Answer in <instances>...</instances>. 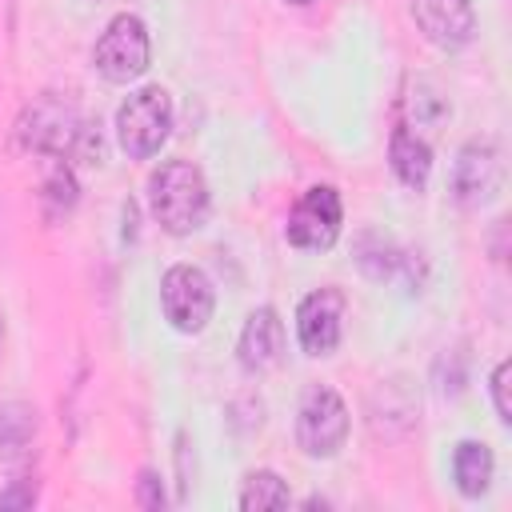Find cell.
Wrapping results in <instances>:
<instances>
[{"mask_svg": "<svg viewBox=\"0 0 512 512\" xmlns=\"http://www.w3.org/2000/svg\"><path fill=\"white\" fill-rule=\"evenodd\" d=\"M16 140L28 148V152H44V156H56V160H80V164H100L104 156V144H100V132L60 96H40L32 100L20 120H16Z\"/></svg>", "mask_w": 512, "mask_h": 512, "instance_id": "1", "label": "cell"}, {"mask_svg": "<svg viewBox=\"0 0 512 512\" xmlns=\"http://www.w3.org/2000/svg\"><path fill=\"white\" fill-rule=\"evenodd\" d=\"M148 204L164 232L188 236L208 220V184L204 172L188 160H168L148 180Z\"/></svg>", "mask_w": 512, "mask_h": 512, "instance_id": "2", "label": "cell"}, {"mask_svg": "<svg viewBox=\"0 0 512 512\" xmlns=\"http://www.w3.org/2000/svg\"><path fill=\"white\" fill-rule=\"evenodd\" d=\"M172 132V100L160 84L132 92L116 112V140L132 160H148L164 148Z\"/></svg>", "mask_w": 512, "mask_h": 512, "instance_id": "3", "label": "cell"}, {"mask_svg": "<svg viewBox=\"0 0 512 512\" xmlns=\"http://www.w3.org/2000/svg\"><path fill=\"white\" fill-rule=\"evenodd\" d=\"M152 60V44H148V28L140 16L132 12H120L108 20V28L100 32L96 48H92V64L104 80L112 84H128L136 76H144Z\"/></svg>", "mask_w": 512, "mask_h": 512, "instance_id": "4", "label": "cell"}, {"mask_svg": "<svg viewBox=\"0 0 512 512\" xmlns=\"http://www.w3.org/2000/svg\"><path fill=\"white\" fill-rule=\"evenodd\" d=\"M296 440L308 456H336L348 440V408L328 384H312L296 408Z\"/></svg>", "mask_w": 512, "mask_h": 512, "instance_id": "5", "label": "cell"}, {"mask_svg": "<svg viewBox=\"0 0 512 512\" xmlns=\"http://www.w3.org/2000/svg\"><path fill=\"white\" fill-rule=\"evenodd\" d=\"M160 308L176 332H188V336L204 332V324L212 320V308H216L212 280L196 264H172L160 276Z\"/></svg>", "mask_w": 512, "mask_h": 512, "instance_id": "6", "label": "cell"}, {"mask_svg": "<svg viewBox=\"0 0 512 512\" xmlns=\"http://www.w3.org/2000/svg\"><path fill=\"white\" fill-rule=\"evenodd\" d=\"M340 224H344L340 192L328 188V184H316V188H308V192L296 200V208L288 212L284 232H288V244L308 248V252H324V248L336 244Z\"/></svg>", "mask_w": 512, "mask_h": 512, "instance_id": "7", "label": "cell"}, {"mask_svg": "<svg viewBox=\"0 0 512 512\" xmlns=\"http://www.w3.org/2000/svg\"><path fill=\"white\" fill-rule=\"evenodd\" d=\"M500 152L492 140H468L452 164V196L464 208H480L500 188Z\"/></svg>", "mask_w": 512, "mask_h": 512, "instance_id": "8", "label": "cell"}, {"mask_svg": "<svg viewBox=\"0 0 512 512\" xmlns=\"http://www.w3.org/2000/svg\"><path fill=\"white\" fill-rule=\"evenodd\" d=\"M340 320H344V296L336 288H316L296 308V336L308 356H328L340 344Z\"/></svg>", "mask_w": 512, "mask_h": 512, "instance_id": "9", "label": "cell"}, {"mask_svg": "<svg viewBox=\"0 0 512 512\" xmlns=\"http://www.w3.org/2000/svg\"><path fill=\"white\" fill-rule=\"evenodd\" d=\"M412 16H416L424 40H432L444 52H456L476 36L472 0H412Z\"/></svg>", "mask_w": 512, "mask_h": 512, "instance_id": "10", "label": "cell"}, {"mask_svg": "<svg viewBox=\"0 0 512 512\" xmlns=\"http://www.w3.org/2000/svg\"><path fill=\"white\" fill-rule=\"evenodd\" d=\"M236 352H240L244 372H268V368L280 364V356H284V320L276 316V308L264 304L244 320Z\"/></svg>", "mask_w": 512, "mask_h": 512, "instance_id": "11", "label": "cell"}, {"mask_svg": "<svg viewBox=\"0 0 512 512\" xmlns=\"http://www.w3.org/2000/svg\"><path fill=\"white\" fill-rule=\"evenodd\" d=\"M388 160H392V172H396L400 184H408V188H424V184H428V172H432V148H428V140L416 136L408 124H396V128H392Z\"/></svg>", "mask_w": 512, "mask_h": 512, "instance_id": "12", "label": "cell"}, {"mask_svg": "<svg viewBox=\"0 0 512 512\" xmlns=\"http://www.w3.org/2000/svg\"><path fill=\"white\" fill-rule=\"evenodd\" d=\"M492 468H496V464H492L488 444H480V440H460V444H456V452H452V476H456V488H460L464 496L488 492Z\"/></svg>", "mask_w": 512, "mask_h": 512, "instance_id": "13", "label": "cell"}, {"mask_svg": "<svg viewBox=\"0 0 512 512\" xmlns=\"http://www.w3.org/2000/svg\"><path fill=\"white\" fill-rule=\"evenodd\" d=\"M48 160L52 164H48L44 184H40V204H44V216L56 220V216L72 212V204H76V176L64 160H56V156H48Z\"/></svg>", "mask_w": 512, "mask_h": 512, "instance_id": "14", "label": "cell"}, {"mask_svg": "<svg viewBox=\"0 0 512 512\" xmlns=\"http://www.w3.org/2000/svg\"><path fill=\"white\" fill-rule=\"evenodd\" d=\"M288 484L276 476V472H268V468H260V472H248L244 476V488H240V508L244 512H264V508H288Z\"/></svg>", "mask_w": 512, "mask_h": 512, "instance_id": "15", "label": "cell"}, {"mask_svg": "<svg viewBox=\"0 0 512 512\" xmlns=\"http://www.w3.org/2000/svg\"><path fill=\"white\" fill-rule=\"evenodd\" d=\"M36 436V408L12 400L0 404V452H20Z\"/></svg>", "mask_w": 512, "mask_h": 512, "instance_id": "16", "label": "cell"}, {"mask_svg": "<svg viewBox=\"0 0 512 512\" xmlns=\"http://www.w3.org/2000/svg\"><path fill=\"white\" fill-rule=\"evenodd\" d=\"M412 104V116H416V124H424V128H436L444 116H448V104L428 88V84H416V96L408 100Z\"/></svg>", "mask_w": 512, "mask_h": 512, "instance_id": "17", "label": "cell"}, {"mask_svg": "<svg viewBox=\"0 0 512 512\" xmlns=\"http://www.w3.org/2000/svg\"><path fill=\"white\" fill-rule=\"evenodd\" d=\"M508 372H512L508 360H500V364L492 368V404H496V420H500V424H512V408H508Z\"/></svg>", "mask_w": 512, "mask_h": 512, "instance_id": "18", "label": "cell"}, {"mask_svg": "<svg viewBox=\"0 0 512 512\" xmlns=\"http://www.w3.org/2000/svg\"><path fill=\"white\" fill-rule=\"evenodd\" d=\"M136 504L148 508V512L164 508V488H160V476H156L152 468H144L140 480H136Z\"/></svg>", "mask_w": 512, "mask_h": 512, "instance_id": "19", "label": "cell"}, {"mask_svg": "<svg viewBox=\"0 0 512 512\" xmlns=\"http://www.w3.org/2000/svg\"><path fill=\"white\" fill-rule=\"evenodd\" d=\"M36 500V488H16V492H0V508H24Z\"/></svg>", "mask_w": 512, "mask_h": 512, "instance_id": "20", "label": "cell"}, {"mask_svg": "<svg viewBox=\"0 0 512 512\" xmlns=\"http://www.w3.org/2000/svg\"><path fill=\"white\" fill-rule=\"evenodd\" d=\"M288 4H312V0H288Z\"/></svg>", "mask_w": 512, "mask_h": 512, "instance_id": "21", "label": "cell"}, {"mask_svg": "<svg viewBox=\"0 0 512 512\" xmlns=\"http://www.w3.org/2000/svg\"><path fill=\"white\" fill-rule=\"evenodd\" d=\"M0 332H4V328H0Z\"/></svg>", "mask_w": 512, "mask_h": 512, "instance_id": "22", "label": "cell"}]
</instances>
